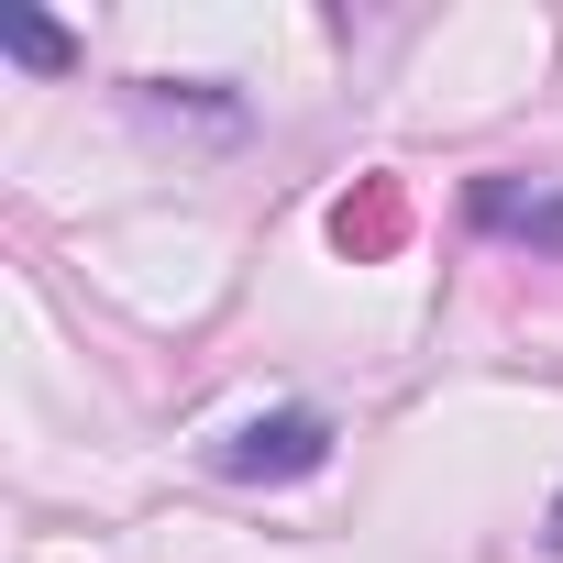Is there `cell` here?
I'll return each mask as SVG.
<instances>
[{"label":"cell","mask_w":563,"mask_h":563,"mask_svg":"<svg viewBox=\"0 0 563 563\" xmlns=\"http://www.w3.org/2000/svg\"><path fill=\"white\" fill-rule=\"evenodd\" d=\"M464 221L497 232V243L563 254V188H552V177H475V188H464Z\"/></svg>","instance_id":"2"},{"label":"cell","mask_w":563,"mask_h":563,"mask_svg":"<svg viewBox=\"0 0 563 563\" xmlns=\"http://www.w3.org/2000/svg\"><path fill=\"white\" fill-rule=\"evenodd\" d=\"M332 420L321 409H254V420H232L221 442H210V464L232 475V486H299V475H321L332 464Z\"/></svg>","instance_id":"1"},{"label":"cell","mask_w":563,"mask_h":563,"mask_svg":"<svg viewBox=\"0 0 563 563\" xmlns=\"http://www.w3.org/2000/svg\"><path fill=\"white\" fill-rule=\"evenodd\" d=\"M0 45H12L23 67H67V34H56V23H34V12H12V23H0Z\"/></svg>","instance_id":"3"},{"label":"cell","mask_w":563,"mask_h":563,"mask_svg":"<svg viewBox=\"0 0 563 563\" xmlns=\"http://www.w3.org/2000/svg\"><path fill=\"white\" fill-rule=\"evenodd\" d=\"M541 552H552V563H563V497H552V508H541Z\"/></svg>","instance_id":"4"}]
</instances>
